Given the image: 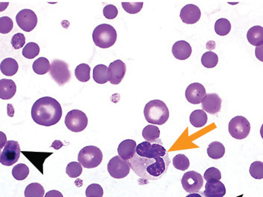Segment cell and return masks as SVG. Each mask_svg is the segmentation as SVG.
I'll use <instances>...</instances> for the list:
<instances>
[{
	"label": "cell",
	"instance_id": "cell-34",
	"mask_svg": "<svg viewBox=\"0 0 263 197\" xmlns=\"http://www.w3.org/2000/svg\"><path fill=\"white\" fill-rule=\"evenodd\" d=\"M29 174V168L25 164L20 163L15 165L12 170V175L15 179L19 181L24 180Z\"/></svg>",
	"mask_w": 263,
	"mask_h": 197
},
{
	"label": "cell",
	"instance_id": "cell-40",
	"mask_svg": "<svg viewBox=\"0 0 263 197\" xmlns=\"http://www.w3.org/2000/svg\"><path fill=\"white\" fill-rule=\"evenodd\" d=\"M14 23L9 17H2L0 18V33L3 34H9L13 29Z\"/></svg>",
	"mask_w": 263,
	"mask_h": 197
},
{
	"label": "cell",
	"instance_id": "cell-9",
	"mask_svg": "<svg viewBox=\"0 0 263 197\" xmlns=\"http://www.w3.org/2000/svg\"><path fill=\"white\" fill-rule=\"evenodd\" d=\"M65 124L73 132H81L86 129L88 118L86 114L80 110H73L65 116Z\"/></svg>",
	"mask_w": 263,
	"mask_h": 197
},
{
	"label": "cell",
	"instance_id": "cell-20",
	"mask_svg": "<svg viewBox=\"0 0 263 197\" xmlns=\"http://www.w3.org/2000/svg\"><path fill=\"white\" fill-rule=\"evenodd\" d=\"M136 142L133 140H123L117 148L119 156L125 160H129L136 154Z\"/></svg>",
	"mask_w": 263,
	"mask_h": 197
},
{
	"label": "cell",
	"instance_id": "cell-15",
	"mask_svg": "<svg viewBox=\"0 0 263 197\" xmlns=\"http://www.w3.org/2000/svg\"><path fill=\"white\" fill-rule=\"evenodd\" d=\"M109 82L111 84H120L126 74V64L120 59H117L109 64Z\"/></svg>",
	"mask_w": 263,
	"mask_h": 197
},
{
	"label": "cell",
	"instance_id": "cell-4",
	"mask_svg": "<svg viewBox=\"0 0 263 197\" xmlns=\"http://www.w3.org/2000/svg\"><path fill=\"white\" fill-rule=\"evenodd\" d=\"M92 39L96 46L101 48H109L116 42L117 32L110 25L101 24L94 30Z\"/></svg>",
	"mask_w": 263,
	"mask_h": 197
},
{
	"label": "cell",
	"instance_id": "cell-12",
	"mask_svg": "<svg viewBox=\"0 0 263 197\" xmlns=\"http://www.w3.org/2000/svg\"><path fill=\"white\" fill-rule=\"evenodd\" d=\"M20 156V147L17 141L10 140L6 143L0 156V162L6 166H12L18 161Z\"/></svg>",
	"mask_w": 263,
	"mask_h": 197
},
{
	"label": "cell",
	"instance_id": "cell-39",
	"mask_svg": "<svg viewBox=\"0 0 263 197\" xmlns=\"http://www.w3.org/2000/svg\"><path fill=\"white\" fill-rule=\"evenodd\" d=\"M86 196L87 197H103V190L100 184H91L88 186L86 190Z\"/></svg>",
	"mask_w": 263,
	"mask_h": 197
},
{
	"label": "cell",
	"instance_id": "cell-10",
	"mask_svg": "<svg viewBox=\"0 0 263 197\" xmlns=\"http://www.w3.org/2000/svg\"><path fill=\"white\" fill-rule=\"evenodd\" d=\"M181 182L184 190L190 194L199 193L204 184V179L198 172L191 170L183 175Z\"/></svg>",
	"mask_w": 263,
	"mask_h": 197
},
{
	"label": "cell",
	"instance_id": "cell-44",
	"mask_svg": "<svg viewBox=\"0 0 263 197\" xmlns=\"http://www.w3.org/2000/svg\"><path fill=\"white\" fill-rule=\"evenodd\" d=\"M103 16L108 20H113L117 17L118 11L113 5H108L103 8Z\"/></svg>",
	"mask_w": 263,
	"mask_h": 197
},
{
	"label": "cell",
	"instance_id": "cell-23",
	"mask_svg": "<svg viewBox=\"0 0 263 197\" xmlns=\"http://www.w3.org/2000/svg\"><path fill=\"white\" fill-rule=\"evenodd\" d=\"M247 40L250 45L259 47L263 45V27L256 26L250 28L247 33Z\"/></svg>",
	"mask_w": 263,
	"mask_h": 197
},
{
	"label": "cell",
	"instance_id": "cell-30",
	"mask_svg": "<svg viewBox=\"0 0 263 197\" xmlns=\"http://www.w3.org/2000/svg\"><path fill=\"white\" fill-rule=\"evenodd\" d=\"M45 190L40 183L33 182L29 184L25 190V197H44Z\"/></svg>",
	"mask_w": 263,
	"mask_h": 197
},
{
	"label": "cell",
	"instance_id": "cell-21",
	"mask_svg": "<svg viewBox=\"0 0 263 197\" xmlns=\"http://www.w3.org/2000/svg\"><path fill=\"white\" fill-rule=\"evenodd\" d=\"M22 154L40 170V173L43 174V163L45 159L52 154V153L46 152H31V151H22Z\"/></svg>",
	"mask_w": 263,
	"mask_h": 197
},
{
	"label": "cell",
	"instance_id": "cell-43",
	"mask_svg": "<svg viewBox=\"0 0 263 197\" xmlns=\"http://www.w3.org/2000/svg\"><path fill=\"white\" fill-rule=\"evenodd\" d=\"M11 43L16 50L23 48L26 43V37H25L24 34H21V33L15 34L12 37Z\"/></svg>",
	"mask_w": 263,
	"mask_h": 197
},
{
	"label": "cell",
	"instance_id": "cell-7",
	"mask_svg": "<svg viewBox=\"0 0 263 197\" xmlns=\"http://www.w3.org/2000/svg\"><path fill=\"white\" fill-rule=\"evenodd\" d=\"M228 131L233 138L244 140L250 134V124L245 117L237 116L230 121Z\"/></svg>",
	"mask_w": 263,
	"mask_h": 197
},
{
	"label": "cell",
	"instance_id": "cell-3",
	"mask_svg": "<svg viewBox=\"0 0 263 197\" xmlns=\"http://www.w3.org/2000/svg\"><path fill=\"white\" fill-rule=\"evenodd\" d=\"M144 114L149 123L158 126H162L167 123L170 117L167 105L159 100L149 102L145 106Z\"/></svg>",
	"mask_w": 263,
	"mask_h": 197
},
{
	"label": "cell",
	"instance_id": "cell-5",
	"mask_svg": "<svg viewBox=\"0 0 263 197\" xmlns=\"http://www.w3.org/2000/svg\"><path fill=\"white\" fill-rule=\"evenodd\" d=\"M78 159V162H80L84 168H95L102 162V151L98 147L93 145L86 146L80 151Z\"/></svg>",
	"mask_w": 263,
	"mask_h": 197
},
{
	"label": "cell",
	"instance_id": "cell-16",
	"mask_svg": "<svg viewBox=\"0 0 263 197\" xmlns=\"http://www.w3.org/2000/svg\"><path fill=\"white\" fill-rule=\"evenodd\" d=\"M201 11L198 6L188 4L182 8L180 12L181 21L187 25H192L199 22L201 18Z\"/></svg>",
	"mask_w": 263,
	"mask_h": 197
},
{
	"label": "cell",
	"instance_id": "cell-31",
	"mask_svg": "<svg viewBox=\"0 0 263 197\" xmlns=\"http://www.w3.org/2000/svg\"><path fill=\"white\" fill-rule=\"evenodd\" d=\"M91 68L87 64H81L77 66L75 74L80 82H87L90 79Z\"/></svg>",
	"mask_w": 263,
	"mask_h": 197
},
{
	"label": "cell",
	"instance_id": "cell-28",
	"mask_svg": "<svg viewBox=\"0 0 263 197\" xmlns=\"http://www.w3.org/2000/svg\"><path fill=\"white\" fill-rule=\"evenodd\" d=\"M142 136L147 142H154L160 137V130L157 126L148 125L144 128Z\"/></svg>",
	"mask_w": 263,
	"mask_h": 197
},
{
	"label": "cell",
	"instance_id": "cell-45",
	"mask_svg": "<svg viewBox=\"0 0 263 197\" xmlns=\"http://www.w3.org/2000/svg\"><path fill=\"white\" fill-rule=\"evenodd\" d=\"M255 56L259 61L263 62V45L256 47L255 48Z\"/></svg>",
	"mask_w": 263,
	"mask_h": 197
},
{
	"label": "cell",
	"instance_id": "cell-33",
	"mask_svg": "<svg viewBox=\"0 0 263 197\" xmlns=\"http://www.w3.org/2000/svg\"><path fill=\"white\" fill-rule=\"evenodd\" d=\"M219 62V57L217 54L213 51H208L202 56V64L207 68H213L217 66Z\"/></svg>",
	"mask_w": 263,
	"mask_h": 197
},
{
	"label": "cell",
	"instance_id": "cell-13",
	"mask_svg": "<svg viewBox=\"0 0 263 197\" xmlns=\"http://www.w3.org/2000/svg\"><path fill=\"white\" fill-rule=\"evenodd\" d=\"M16 21L22 30L30 32L37 26V17L32 10L23 9L17 14Z\"/></svg>",
	"mask_w": 263,
	"mask_h": 197
},
{
	"label": "cell",
	"instance_id": "cell-37",
	"mask_svg": "<svg viewBox=\"0 0 263 197\" xmlns=\"http://www.w3.org/2000/svg\"><path fill=\"white\" fill-rule=\"evenodd\" d=\"M67 175L71 178L81 176L83 172L82 165L80 162H72L68 164L65 170Z\"/></svg>",
	"mask_w": 263,
	"mask_h": 197
},
{
	"label": "cell",
	"instance_id": "cell-46",
	"mask_svg": "<svg viewBox=\"0 0 263 197\" xmlns=\"http://www.w3.org/2000/svg\"><path fill=\"white\" fill-rule=\"evenodd\" d=\"M44 197H63V195L58 190H52L47 192Z\"/></svg>",
	"mask_w": 263,
	"mask_h": 197
},
{
	"label": "cell",
	"instance_id": "cell-47",
	"mask_svg": "<svg viewBox=\"0 0 263 197\" xmlns=\"http://www.w3.org/2000/svg\"><path fill=\"white\" fill-rule=\"evenodd\" d=\"M186 197H205L202 196L201 194H200V193H190V194H189L188 196H187Z\"/></svg>",
	"mask_w": 263,
	"mask_h": 197
},
{
	"label": "cell",
	"instance_id": "cell-6",
	"mask_svg": "<svg viewBox=\"0 0 263 197\" xmlns=\"http://www.w3.org/2000/svg\"><path fill=\"white\" fill-rule=\"evenodd\" d=\"M161 144L162 142L160 140H156L154 142L145 141L137 145L136 154L141 157L148 158V159L167 156L169 155L168 153Z\"/></svg>",
	"mask_w": 263,
	"mask_h": 197
},
{
	"label": "cell",
	"instance_id": "cell-27",
	"mask_svg": "<svg viewBox=\"0 0 263 197\" xmlns=\"http://www.w3.org/2000/svg\"><path fill=\"white\" fill-rule=\"evenodd\" d=\"M207 152L209 157L213 159H219L225 154V148L221 142H213L208 145Z\"/></svg>",
	"mask_w": 263,
	"mask_h": 197
},
{
	"label": "cell",
	"instance_id": "cell-24",
	"mask_svg": "<svg viewBox=\"0 0 263 197\" xmlns=\"http://www.w3.org/2000/svg\"><path fill=\"white\" fill-rule=\"evenodd\" d=\"M0 69L5 76H12L17 73L19 65L13 58H6L2 61Z\"/></svg>",
	"mask_w": 263,
	"mask_h": 197
},
{
	"label": "cell",
	"instance_id": "cell-35",
	"mask_svg": "<svg viewBox=\"0 0 263 197\" xmlns=\"http://www.w3.org/2000/svg\"><path fill=\"white\" fill-rule=\"evenodd\" d=\"M173 164L175 168L182 171H184L190 167V161L184 154H178L175 156L173 159Z\"/></svg>",
	"mask_w": 263,
	"mask_h": 197
},
{
	"label": "cell",
	"instance_id": "cell-32",
	"mask_svg": "<svg viewBox=\"0 0 263 197\" xmlns=\"http://www.w3.org/2000/svg\"><path fill=\"white\" fill-rule=\"evenodd\" d=\"M216 33L219 36H226L229 34L231 30V24L228 20L225 18H221L217 20L215 23Z\"/></svg>",
	"mask_w": 263,
	"mask_h": 197
},
{
	"label": "cell",
	"instance_id": "cell-18",
	"mask_svg": "<svg viewBox=\"0 0 263 197\" xmlns=\"http://www.w3.org/2000/svg\"><path fill=\"white\" fill-rule=\"evenodd\" d=\"M205 187L203 193L205 197H223L226 193L225 184L217 179L208 181Z\"/></svg>",
	"mask_w": 263,
	"mask_h": 197
},
{
	"label": "cell",
	"instance_id": "cell-26",
	"mask_svg": "<svg viewBox=\"0 0 263 197\" xmlns=\"http://www.w3.org/2000/svg\"><path fill=\"white\" fill-rule=\"evenodd\" d=\"M191 125L195 128H203L208 123V115L203 110H195L190 116Z\"/></svg>",
	"mask_w": 263,
	"mask_h": 197
},
{
	"label": "cell",
	"instance_id": "cell-19",
	"mask_svg": "<svg viewBox=\"0 0 263 197\" xmlns=\"http://www.w3.org/2000/svg\"><path fill=\"white\" fill-rule=\"evenodd\" d=\"M172 53L174 57L178 60H185L191 56L192 48L188 42L184 40H180L173 45Z\"/></svg>",
	"mask_w": 263,
	"mask_h": 197
},
{
	"label": "cell",
	"instance_id": "cell-42",
	"mask_svg": "<svg viewBox=\"0 0 263 197\" xmlns=\"http://www.w3.org/2000/svg\"><path fill=\"white\" fill-rule=\"evenodd\" d=\"M204 179L207 182L211 179L220 180L222 179V173L218 168L211 167V168L207 169L206 171L205 172Z\"/></svg>",
	"mask_w": 263,
	"mask_h": 197
},
{
	"label": "cell",
	"instance_id": "cell-41",
	"mask_svg": "<svg viewBox=\"0 0 263 197\" xmlns=\"http://www.w3.org/2000/svg\"><path fill=\"white\" fill-rule=\"evenodd\" d=\"M121 5L125 12L128 14H136L141 12L143 8L144 3H122Z\"/></svg>",
	"mask_w": 263,
	"mask_h": 197
},
{
	"label": "cell",
	"instance_id": "cell-22",
	"mask_svg": "<svg viewBox=\"0 0 263 197\" xmlns=\"http://www.w3.org/2000/svg\"><path fill=\"white\" fill-rule=\"evenodd\" d=\"M17 91V86L12 79H2L0 80V98L7 100L13 98Z\"/></svg>",
	"mask_w": 263,
	"mask_h": 197
},
{
	"label": "cell",
	"instance_id": "cell-38",
	"mask_svg": "<svg viewBox=\"0 0 263 197\" xmlns=\"http://www.w3.org/2000/svg\"><path fill=\"white\" fill-rule=\"evenodd\" d=\"M250 176L255 179H263V162L260 161L253 162L249 169Z\"/></svg>",
	"mask_w": 263,
	"mask_h": 197
},
{
	"label": "cell",
	"instance_id": "cell-14",
	"mask_svg": "<svg viewBox=\"0 0 263 197\" xmlns=\"http://www.w3.org/2000/svg\"><path fill=\"white\" fill-rule=\"evenodd\" d=\"M206 95L204 86L199 82L190 84L185 90L186 98L191 104H200Z\"/></svg>",
	"mask_w": 263,
	"mask_h": 197
},
{
	"label": "cell",
	"instance_id": "cell-2",
	"mask_svg": "<svg viewBox=\"0 0 263 197\" xmlns=\"http://www.w3.org/2000/svg\"><path fill=\"white\" fill-rule=\"evenodd\" d=\"M62 108L55 98L44 96L34 103L31 109V117L37 124L50 127L54 126L60 120Z\"/></svg>",
	"mask_w": 263,
	"mask_h": 197
},
{
	"label": "cell",
	"instance_id": "cell-8",
	"mask_svg": "<svg viewBox=\"0 0 263 197\" xmlns=\"http://www.w3.org/2000/svg\"><path fill=\"white\" fill-rule=\"evenodd\" d=\"M129 161L122 159L119 156H114L108 162L107 170L109 175L115 179H120L126 177L130 172Z\"/></svg>",
	"mask_w": 263,
	"mask_h": 197
},
{
	"label": "cell",
	"instance_id": "cell-11",
	"mask_svg": "<svg viewBox=\"0 0 263 197\" xmlns=\"http://www.w3.org/2000/svg\"><path fill=\"white\" fill-rule=\"evenodd\" d=\"M50 74L59 86L64 85L71 78V73L67 63L58 59L51 62Z\"/></svg>",
	"mask_w": 263,
	"mask_h": 197
},
{
	"label": "cell",
	"instance_id": "cell-29",
	"mask_svg": "<svg viewBox=\"0 0 263 197\" xmlns=\"http://www.w3.org/2000/svg\"><path fill=\"white\" fill-rule=\"evenodd\" d=\"M33 70L39 75H44L51 70L49 61L45 57H40L33 63Z\"/></svg>",
	"mask_w": 263,
	"mask_h": 197
},
{
	"label": "cell",
	"instance_id": "cell-25",
	"mask_svg": "<svg viewBox=\"0 0 263 197\" xmlns=\"http://www.w3.org/2000/svg\"><path fill=\"white\" fill-rule=\"evenodd\" d=\"M93 79L98 84H105L109 81V70L104 65H98L93 69Z\"/></svg>",
	"mask_w": 263,
	"mask_h": 197
},
{
	"label": "cell",
	"instance_id": "cell-1",
	"mask_svg": "<svg viewBox=\"0 0 263 197\" xmlns=\"http://www.w3.org/2000/svg\"><path fill=\"white\" fill-rule=\"evenodd\" d=\"M134 173L145 180H157L167 172L170 164L169 155L161 157H141L137 154L129 160Z\"/></svg>",
	"mask_w": 263,
	"mask_h": 197
},
{
	"label": "cell",
	"instance_id": "cell-36",
	"mask_svg": "<svg viewBox=\"0 0 263 197\" xmlns=\"http://www.w3.org/2000/svg\"><path fill=\"white\" fill-rule=\"evenodd\" d=\"M40 53V47L37 43L29 42L26 44L23 50V55L26 59H34Z\"/></svg>",
	"mask_w": 263,
	"mask_h": 197
},
{
	"label": "cell",
	"instance_id": "cell-48",
	"mask_svg": "<svg viewBox=\"0 0 263 197\" xmlns=\"http://www.w3.org/2000/svg\"><path fill=\"white\" fill-rule=\"evenodd\" d=\"M260 135H261V137H262V138L263 140V124L262 125V126H261V128H260Z\"/></svg>",
	"mask_w": 263,
	"mask_h": 197
},
{
	"label": "cell",
	"instance_id": "cell-17",
	"mask_svg": "<svg viewBox=\"0 0 263 197\" xmlns=\"http://www.w3.org/2000/svg\"><path fill=\"white\" fill-rule=\"evenodd\" d=\"M203 111L210 114H216L220 112L222 100L217 93H208L202 102Z\"/></svg>",
	"mask_w": 263,
	"mask_h": 197
}]
</instances>
